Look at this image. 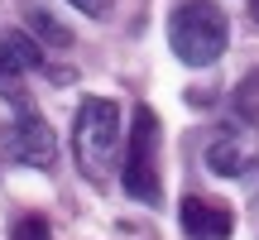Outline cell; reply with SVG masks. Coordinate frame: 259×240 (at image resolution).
I'll return each instance as SVG.
<instances>
[{
	"label": "cell",
	"instance_id": "6da1fadb",
	"mask_svg": "<svg viewBox=\"0 0 259 240\" xmlns=\"http://www.w3.org/2000/svg\"><path fill=\"white\" fill-rule=\"evenodd\" d=\"M120 106L111 96H87L77 106V125H72V154H77V168L87 173V183L106 187L115 173V158H120Z\"/></svg>",
	"mask_w": 259,
	"mask_h": 240
},
{
	"label": "cell",
	"instance_id": "7a4b0ae2",
	"mask_svg": "<svg viewBox=\"0 0 259 240\" xmlns=\"http://www.w3.org/2000/svg\"><path fill=\"white\" fill-rule=\"evenodd\" d=\"M168 44L187 67H211L231 44V24L216 0H178L168 19Z\"/></svg>",
	"mask_w": 259,
	"mask_h": 240
},
{
	"label": "cell",
	"instance_id": "3957f363",
	"mask_svg": "<svg viewBox=\"0 0 259 240\" xmlns=\"http://www.w3.org/2000/svg\"><path fill=\"white\" fill-rule=\"evenodd\" d=\"M120 183L135 202H158V115L149 106H135L125 135V164H120Z\"/></svg>",
	"mask_w": 259,
	"mask_h": 240
},
{
	"label": "cell",
	"instance_id": "277c9868",
	"mask_svg": "<svg viewBox=\"0 0 259 240\" xmlns=\"http://www.w3.org/2000/svg\"><path fill=\"white\" fill-rule=\"evenodd\" d=\"M5 154L24 168H53L58 158V139H53V125L34 111H19L15 120L5 125Z\"/></svg>",
	"mask_w": 259,
	"mask_h": 240
},
{
	"label": "cell",
	"instance_id": "5b68a950",
	"mask_svg": "<svg viewBox=\"0 0 259 240\" xmlns=\"http://www.w3.org/2000/svg\"><path fill=\"white\" fill-rule=\"evenodd\" d=\"M34 67H44L38 44L29 34H19V29H5L0 34V96L10 106H19V111H29L24 106V72H34Z\"/></svg>",
	"mask_w": 259,
	"mask_h": 240
},
{
	"label": "cell",
	"instance_id": "8992f818",
	"mask_svg": "<svg viewBox=\"0 0 259 240\" xmlns=\"http://www.w3.org/2000/svg\"><path fill=\"white\" fill-rule=\"evenodd\" d=\"M254 158H259V144L245 135L240 125L216 130L211 144H206V168H211L216 178H240V173H250Z\"/></svg>",
	"mask_w": 259,
	"mask_h": 240
},
{
	"label": "cell",
	"instance_id": "52a82bcc",
	"mask_svg": "<svg viewBox=\"0 0 259 240\" xmlns=\"http://www.w3.org/2000/svg\"><path fill=\"white\" fill-rule=\"evenodd\" d=\"M178 226H183L187 240H231L235 216H231V207L211 202V197H183V207H178Z\"/></svg>",
	"mask_w": 259,
	"mask_h": 240
},
{
	"label": "cell",
	"instance_id": "ba28073f",
	"mask_svg": "<svg viewBox=\"0 0 259 240\" xmlns=\"http://www.w3.org/2000/svg\"><path fill=\"white\" fill-rule=\"evenodd\" d=\"M29 29H38V34H44L48 44H58V48H63V44H72V34H67V29L58 24L53 15H44V10H29Z\"/></svg>",
	"mask_w": 259,
	"mask_h": 240
},
{
	"label": "cell",
	"instance_id": "9c48e42d",
	"mask_svg": "<svg viewBox=\"0 0 259 240\" xmlns=\"http://www.w3.org/2000/svg\"><path fill=\"white\" fill-rule=\"evenodd\" d=\"M10 240H53V235H48V221H44V216H19L15 231H10Z\"/></svg>",
	"mask_w": 259,
	"mask_h": 240
},
{
	"label": "cell",
	"instance_id": "30bf717a",
	"mask_svg": "<svg viewBox=\"0 0 259 240\" xmlns=\"http://www.w3.org/2000/svg\"><path fill=\"white\" fill-rule=\"evenodd\" d=\"M72 10H82V15H106L111 10V0H67Z\"/></svg>",
	"mask_w": 259,
	"mask_h": 240
},
{
	"label": "cell",
	"instance_id": "8fae6325",
	"mask_svg": "<svg viewBox=\"0 0 259 240\" xmlns=\"http://www.w3.org/2000/svg\"><path fill=\"white\" fill-rule=\"evenodd\" d=\"M250 15H254V24H259V0H250Z\"/></svg>",
	"mask_w": 259,
	"mask_h": 240
}]
</instances>
